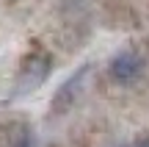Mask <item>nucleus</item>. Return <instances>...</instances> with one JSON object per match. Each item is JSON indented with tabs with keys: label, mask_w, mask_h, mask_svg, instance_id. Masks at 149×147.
<instances>
[{
	"label": "nucleus",
	"mask_w": 149,
	"mask_h": 147,
	"mask_svg": "<svg viewBox=\"0 0 149 147\" xmlns=\"http://www.w3.org/2000/svg\"><path fill=\"white\" fill-rule=\"evenodd\" d=\"M50 67H53V58H50L47 53L28 56L25 64H22L19 72H17V78H14V92H11V97L17 100V97H25V94H33L44 81H47Z\"/></svg>",
	"instance_id": "nucleus-1"
},
{
	"label": "nucleus",
	"mask_w": 149,
	"mask_h": 147,
	"mask_svg": "<svg viewBox=\"0 0 149 147\" xmlns=\"http://www.w3.org/2000/svg\"><path fill=\"white\" fill-rule=\"evenodd\" d=\"M144 70V61L135 50H119L111 61H108V72L116 83H133Z\"/></svg>",
	"instance_id": "nucleus-3"
},
{
	"label": "nucleus",
	"mask_w": 149,
	"mask_h": 147,
	"mask_svg": "<svg viewBox=\"0 0 149 147\" xmlns=\"http://www.w3.org/2000/svg\"><path fill=\"white\" fill-rule=\"evenodd\" d=\"M6 147H39L33 128H11L6 136Z\"/></svg>",
	"instance_id": "nucleus-4"
},
{
	"label": "nucleus",
	"mask_w": 149,
	"mask_h": 147,
	"mask_svg": "<svg viewBox=\"0 0 149 147\" xmlns=\"http://www.w3.org/2000/svg\"><path fill=\"white\" fill-rule=\"evenodd\" d=\"M127 147H149V139H141V142H135V144H127Z\"/></svg>",
	"instance_id": "nucleus-5"
},
{
	"label": "nucleus",
	"mask_w": 149,
	"mask_h": 147,
	"mask_svg": "<svg viewBox=\"0 0 149 147\" xmlns=\"http://www.w3.org/2000/svg\"><path fill=\"white\" fill-rule=\"evenodd\" d=\"M88 75H91V64H83L74 75H69L55 89L53 100H50V117H64V114H69L74 108V103L80 100V94H83V89H86Z\"/></svg>",
	"instance_id": "nucleus-2"
}]
</instances>
